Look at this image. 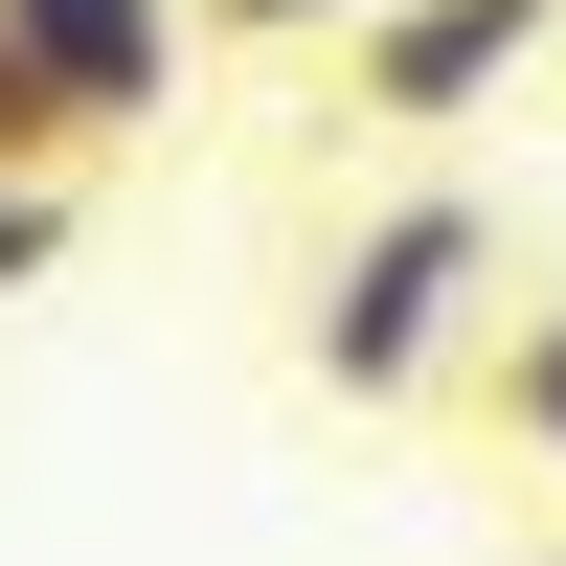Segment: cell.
<instances>
[{
	"instance_id": "cell-1",
	"label": "cell",
	"mask_w": 566,
	"mask_h": 566,
	"mask_svg": "<svg viewBox=\"0 0 566 566\" xmlns=\"http://www.w3.org/2000/svg\"><path fill=\"white\" fill-rule=\"evenodd\" d=\"M476 317H499V205H476V181H408V205L340 227V272H317V317H295V363H317L340 408H431L453 363H476Z\"/></svg>"
},
{
	"instance_id": "cell-2",
	"label": "cell",
	"mask_w": 566,
	"mask_h": 566,
	"mask_svg": "<svg viewBox=\"0 0 566 566\" xmlns=\"http://www.w3.org/2000/svg\"><path fill=\"white\" fill-rule=\"evenodd\" d=\"M544 45H566V0H363V23H340V114L453 136V114H499Z\"/></svg>"
},
{
	"instance_id": "cell-3",
	"label": "cell",
	"mask_w": 566,
	"mask_h": 566,
	"mask_svg": "<svg viewBox=\"0 0 566 566\" xmlns=\"http://www.w3.org/2000/svg\"><path fill=\"white\" fill-rule=\"evenodd\" d=\"M23 23V69L69 91V136L114 159V136H159L181 114V69H205V0H0Z\"/></svg>"
},
{
	"instance_id": "cell-4",
	"label": "cell",
	"mask_w": 566,
	"mask_h": 566,
	"mask_svg": "<svg viewBox=\"0 0 566 566\" xmlns=\"http://www.w3.org/2000/svg\"><path fill=\"white\" fill-rule=\"evenodd\" d=\"M476 386H499V431H522V476H566V295L476 317Z\"/></svg>"
},
{
	"instance_id": "cell-5",
	"label": "cell",
	"mask_w": 566,
	"mask_h": 566,
	"mask_svg": "<svg viewBox=\"0 0 566 566\" xmlns=\"http://www.w3.org/2000/svg\"><path fill=\"white\" fill-rule=\"evenodd\" d=\"M45 250H69V159H0V295H45Z\"/></svg>"
},
{
	"instance_id": "cell-6",
	"label": "cell",
	"mask_w": 566,
	"mask_h": 566,
	"mask_svg": "<svg viewBox=\"0 0 566 566\" xmlns=\"http://www.w3.org/2000/svg\"><path fill=\"white\" fill-rule=\"evenodd\" d=\"M0 159H91V136H69V91L23 69V23H0Z\"/></svg>"
},
{
	"instance_id": "cell-7",
	"label": "cell",
	"mask_w": 566,
	"mask_h": 566,
	"mask_svg": "<svg viewBox=\"0 0 566 566\" xmlns=\"http://www.w3.org/2000/svg\"><path fill=\"white\" fill-rule=\"evenodd\" d=\"M205 23H250V45H340L363 0H205Z\"/></svg>"
}]
</instances>
